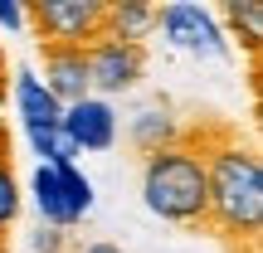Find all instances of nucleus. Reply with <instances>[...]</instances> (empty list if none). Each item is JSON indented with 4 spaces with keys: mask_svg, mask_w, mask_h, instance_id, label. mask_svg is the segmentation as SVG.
<instances>
[{
    "mask_svg": "<svg viewBox=\"0 0 263 253\" xmlns=\"http://www.w3.org/2000/svg\"><path fill=\"white\" fill-rule=\"evenodd\" d=\"M180 137L205 156V205H210V234H219L229 248L258 253L263 229V166L249 141H239V127L200 117L180 127Z\"/></svg>",
    "mask_w": 263,
    "mask_h": 253,
    "instance_id": "obj_1",
    "label": "nucleus"
},
{
    "mask_svg": "<svg viewBox=\"0 0 263 253\" xmlns=\"http://www.w3.org/2000/svg\"><path fill=\"white\" fill-rule=\"evenodd\" d=\"M141 200L156 219L180 229H205L210 205H205V156L190 146L185 137H176L171 146L151 151L141 166Z\"/></svg>",
    "mask_w": 263,
    "mask_h": 253,
    "instance_id": "obj_2",
    "label": "nucleus"
},
{
    "mask_svg": "<svg viewBox=\"0 0 263 253\" xmlns=\"http://www.w3.org/2000/svg\"><path fill=\"white\" fill-rule=\"evenodd\" d=\"M25 25L39 34V44L93 49L98 39H107V5L103 0H34L25 10Z\"/></svg>",
    "mask_w": 263,
    "mask_h": 253,
    "instance_id": "obj_3",
    "label": "nucleus"
},
{
    "mask_svg": "<svg viewBox=\"0 0 263 253\" xmlns=\"http://www.w3.org/2000/svg\"><path fill=\"white\" fill-rule=\"evenodd\" d=\"M34 205L49 229H73L93 209V185L78 166H39L34 170Z\"/></svg>",
    "mask_w": 263,
    "mask_h": 253,
    "instance_id": "obj_4",
    "label": "nucleus"
},
{
    "mask_svg": "<svg viewBox=\"0 0 263 253\" xmlns=\"http://www.w3.org/2000/svg\"><path fill=\"white\" fill-rule=\"evenodd\" d=\"M141 73H146V49H141V44L98 39V44L88 49V88H103V93H127Z\"/></svg>",
    "mask_w": 263,
    "mask_h": 253,
    "instance_id": "obj_5",
    "label": "nucleus"
},
{
    "mask_svg": "<svg viewBox=\"0 0 263 253\" xmlns=\"http://www.w3.org/2000/svg\"><path fill=\"white\" fill-rule=\"evenodd\" d=\"M59 131L73 141V151H107L117 141V112L103 103V98H83V103L64 107Z\"/></svg>",
    "mask_w": 263,
    "mask_h": 253,
    "instance_id": "obj_6",
    "label": "nucleus"
},
{
    "mask_svg": "<svg viewBox=\"0 0 263 253\" xmlns=\"http://www.w3.org/2000/svg\"><path fill=\"white\" fill-rule=\"evenodd\" d=\"M44 54V73H49V93L59 107H73L88 98V49L78 44H39Z\"/></svg>",
    "mask_w": 263,
    "mask_h": 253,
    "instance_id": "obj_7",
    "label": "nucleus"
},
{
    "mask_svg": "<svg viewBox=\"0 0 263 253\" xmlns=\"http://www.w3.org/2000/svg\"><path fill=\"white\" fill-rule=\"evenodd\" d=\"M156 29H166V39L176 49H190V54H224V39H219L215 20L195 5H166L156 10Z\"/></svg>",
    "mask_w": 263,
    "mask_h": 253,
    "instance_id": "obj_8",
    "label": "nucleus"
},
{
    "mask_svg": "<svg viewBox=\"0 0 263 253\" xmlns=\"http://www.w3.org/2000/svg\"><path fill=\"white\" fill-rule=\"evenodd\" d=\"M15 107H20V117H25V131H49V127H59V117H64V107L54 103V93L44 88V78H34L29 68L15 73Z\"/></svg>",
    "mask_w": 263,
    "mask_h": 253,
    "instance_id": "obj_9",
    "label": "nucleus"
},
{
    "mask_svg": "<svg viewBox=\"0 0 263 253\" xmlns=\"http://www.w3.org/2000/svg\"><path fill=\"white\" fill-rule=\"evenodd\" d=\"M156 29V10L141 5V0H122V5H107V39H122V44H141V39Z\"/></svg>",
    "mask_w": 263,
    "mask_h": 253,
    "instance_id": "obj_10",
    "label": "nucleus"
},
{
    "mask_svg": "<svg viewBox=\"0 0 263 253\" xmlns=\"http://www.w3.org/2000/svg\"><path fill=\"white\" fill-rule=\"evenodd\" d=\"M176 137H180V127H176V117H171L166 107H146V112H137V122H132V146H137L141 156L171 146Z\"/></svg>",
    "mask_w": 263,
    "mask_h": 253,
    "instance_id": "obj_11",
    "label": "nucleus"
},
{
    "mask_svg": "<svg viewBox=\"0 0 263 253\" xmlns=\"http://www.w3.org/2000/svg\"><path fill=\"white\" fill-rule=\"evenodd\" d=\"M224 15H229V25L244 34L249 59H258V39H263V5H254V0H229V5H224Z\"/></svg>",
    "mask_w": 263,
    "mask_h": 253,
    "instance_id": "obj_12",
    "label": "nucleus"
},
{
    "mask_svg": "<svg viewBox=\"0 0 263 253\" xmlns=\"http://www.w3.org/2000/svg\"><path fill=\"white\" fill-rule=\"evenodd\" d=\"M20 215V185H15V170H10V137L0 131V229H10Z\"/></svg>",
    "mask_w": 263,
    "mask_h": 253,
    "instance_id": "obj_13",
    "label": "nucleus"
},
{
    "mask_svg": "<svg viewBox=\"0 0 263 253\" xmlns=\"http://www.w3.org/2000/svg\"><path fill=\"white\" fill-rule=\"evenodd\" d=\"M34 253H68V244H64V229L39 224V234H34Z\"/></svg>",
    "mask_w": 263,
    "mask_h": 253,
    "instance_id": "obj_14",
    "label": "nucleus"
},
{
    "mask_svg": "<svg viewBox=\"0 0 263 253\" xmlns=\"http://www.w3.org/2000/svg\"><path fill=\"white\" fill-rule=\"evenodd\" d=\"M0 25H15L20 29V25H25V10H20L15 0H0Z\"/></svg>",
    "mask_w": 263,
    "mask_h": 253,
    "instance_id": "obj_15",
    "label": "nucleus"
},
{
    "mask_svg": "<svg viewBox=\"0 0 263 253\" xmlns=\"http://www.w3.org/2000/svg\"><path fill=\"white\" fill-rule=\"evenodd\" d=\"M83 253H122V248H117V244H88Z\"/></svg>",
    "mask_w": 263,
    "mask_h": 253,
    "instance_id": "obj_16",
    "label": "nucleus"
},
{
    "mask_svg": "<svg viewBox=\"0 0 263 253\" xmlns=\"http://www.w3.org/2000/svg\"><path fill=\"white\" fill-rule=\"evenodd\" d=\"M0 93H5V49H0Z\"/></svg>",
    "mask_w": 263,
    "mask_h": 253,
    "instance_id": "obj_17",
    "label": "nucleus"
},
{
    "mask_svg": "<svg viewBox=\"0 0 263 253\" xmlns=\"http://www.w3.org/2000/svg\"><path fill=\"white\" fill-rule=\"evenodd\" d=\"M0 253H10V248H5V234H0Z\"/></svg>",
    "mask_w": 263,
    "mask_h": 253,
    "instance_id": "obj_18",
    "label": "nucleus"
}]
</instances>
